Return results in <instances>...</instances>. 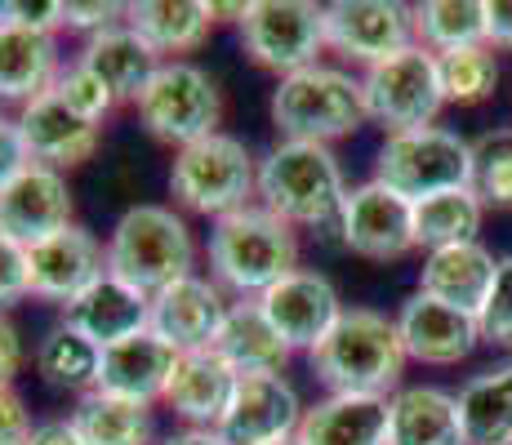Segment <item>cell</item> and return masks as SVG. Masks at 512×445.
I'll list each match as a JSON object with an SVG mask.
<instances>
[{
	"mask_svg": "<svg viewBox=\"0 0 512 445\" xmlns=\"http://www.w3.org/2000/svg\"><path fill=\"white\" fill-rule=\"evenodd\" d=\"M259 308L268 312V321L277 325L290 352H312L334 330V321L348 312L334 281L326 272H312V267H294L285 281H277L263 294Z\"/></svg>",
	"mask_w": 512,
	"mask_h": 445,
	"instance_id": "14",
	"label": "cell"
},
{
	"mask_svg": "<svg viewBox=\"0 0 512 445\" xmlns=\"http://www.w3.org/2000/svg\"><path fill=\"white\" fill-rule=\"evenodd\" d=\"M192 267L196 241L183 214H174L170 205H134L116 219L112 236H107V272L143 290L147 299L192 276Z\"/></svg>",
	"mask_w": 512,
	"mask_h": 445,
	"instance_id": "4",
	"label": "cell"
},
{
	"mask_svg": "<svg viewBox=\"0 0 512 445\" xmlns=\"http://www.w3.org/2000/svg\"><path fill=\"white\" fill-rule=\"evenodd\" d=\"M232 303L223 299V285L210 276H183V281L165 285L152 294V325L147 330L165 339L179 356L187 352H210L223 330V316Z\"/></svg>",
	"mask_w": 512,
	"mask_h": 445,
	"instance_id": "16",
	"label": "cell"
},
{
	"mask_svg": "<svg viewBox=\"0 0 512 445\" xmlns=\"http://www.w3.org/2000/svg\"><path fill=\"white\" fill-rule=\"evenodd\" d=\"M32 294V272H27V245L0 232V308Z\"/></svg>",
	"mask_w": 512,
	"mask_h": 445,
	"instance_id": "39",
	"label": "cell"
},
{
	"mask_svg": "<svg viewBox=\"0 0 512 445\" xmlns=\"http://www.w3.org/2000/svg\"><path fill=\"white\" fill-rule=\"evenodd\" d=\"M210 352L228 365L236 379H250V374H281L285 361H290V348H285V339L277 334V325L268 321V312L259 308V299L232 303Z\"/></svg>",
	"mask_w": 512,
	"mask_h": 445,
	"instance_id": "26",
	"label": "cell"
},
{
	"mask_svg": "<svg viewBox=\"0 0 512 445\" xmlns=\"http://www.w3.org/2000/svg\"><path fill=\"white\" fill-rule=\"evenodd\" d=\"M125 23L170 63L174 54H192L205 45L214 9L210 0H139V5H125Z\"/></svg>",
	"mask_w": 512,
	"mask_h": 445,
	"instance_id": "29",
	"label": "cell"
},
{
	"mask_svg": "<svg viewBox=\"0 0 512 445\" xmlns=\"http://www.w3.org/2000/svg\"><path fill=\"white\" fill-rule=\"evenodd\" d=\"M374 178L406 196L410 205L423 196L455 192L472 183V143L446 125H423V130L388 134L374 161Z\"/></svg>",
	"mask_w": 512,
	"mask_h": 445,
	"instance_id": "8",
	"label": "cell"
},
{
	"mask_svg": "<svg viewBox=\"0 0 512 445\" xmlns=\"http://www.w3.org/2000/svg\"><path fill=\"white\" fill-rule=\"evenodd\" d=\"M161 445H228V441L210 428H183V432H174V437H165Z\"/></svg>",
	"mask_w": 512,
	"mask_h": 445,
	"instance_id": "46",
	"label": "cell"
},
{
	"mask_svg": "<svg viewBox=\"0 0 512 445\" xmlns=\"http://www.w3.org/2000/svg\"><path fill=\"white\" fill-rule=\"evenodd\" d=\"M72 423L85 445H147L152 441V405L90 392L76 401Z\"/></svg>",
	"mask_w": 512,
	"mask_h": 445,
	"instance_id": "33",
	"label": "cell"
},
{
	"mask_svg": "<svg viewBox=\"0 0 512 445\" xmlns=\"http://www.w3.org/2000/svg\"><path fill=\"white\" fill-rule=\"evenodd\" d=\"M415 45V14L397 0H334L326 5V49L374 67Z\"/></svg>",
	"mask_w": 512,
	"mask_h": 445,
	"instance_id": "12",
	"label": "cell"
},
{
	"mask_svg": "<svg viewBox=\"0 0 512 445\" xmlns=\"http://www.w3.org/2000/svg\"><path fill=\"white\" fill-rule=\"evenodd\" d=\"M54 94L63 98V103L72 107V112H81L85 121H98V125H103L107 116H112L116 107H121V103L112 98V89L98 81L94 72H85L81 63H72V67H63V72H58Z\"/></svg>",
	"mask_w": 512,
	"mask_h": 445,
	"instance_id": "37",
	"label": "cell"
},
{
	"mask_svg": "<svg viewBox=\"0 0 512 445\" xmlns=\"http://www.w3.org/2000/svg\"><path fill=\"white\" fill-rule=\"evenodd\" d=\"M32 410L14 388H0V445H27L32 437Z\"/></svg>",
	"mask_w": 512,
	"mask_h": 445,
	"instance_id": "41",
	"label": "cell"
},
{
	"mask_svg": "<svg viewBox=\"0 0 512 445\" xmlns=\"http://www.w3.org/2000/svg\"><path fill=\"white\" fill-rule=\"evenodd\" d=\"M27 272H32V294L45 303H72L85 294L98 276H107V245L90 227L72 223L45 241L27 245Z\"/></svg>",
	"mask_w": 512,
	"mask_h": 445,
	"instance_id": "15",
	"label": "cell"
},
{
	"mask_svg": "<svg viewBox=\"0 0 512 445\" xmlns=\"http://www.w3.org/2000/svg\"><path fill=\"white\" fill-rule=\"evenodd\" d=\"M27 445H85V441L76 432L72 414H67V419H41L32 428V437H27Z\"/></svg>",
	"mask_w": 512,
	"mask_h": 445,
	"instance_id": "45",
	"label": "cell"
},
{
	"mask_svg": "<svg viewBox=\"0 0 512 445\" xmlns=\"http://www.w3.org/2000/svg\"><path fill=\"white\" fill-rule=\"evenodd\" d=\"M397 334H401V348H406V361H423V365H459L481 343L477 316L428 299L419 290L401 303Z\"/></svg>",
	"mask_w": 512,
	"mask_h": 445,
	"instance_id": "19",
	"label": "cell"
},
{
	"mask_svg": "<svg viewBox=\"0 0 512 445\" xmlns=\"http://www.w3.org/2000/svg\"><path fill=\"white\" fill-rule=\"evenodd\" d=\"M272 121L281 138H299V143H334V138L357 134L366 116V94H361V76H348L343 67H303V72L285 76L272 89Z\"/></svg>",
	"mask_w": 512,
	"mask_h": 445,
	"instance_id": "5",
	"label": "cell"
},
{
	"mask_svg": "<svg viewBox=\"0 0 512 445\" xmlns=\"http://www.w3.org/2000/svg\"><path fill=\"white\" fill-rule=\"evenodd\" d=\"M388 397H348L326 392L303 410L294 432L299 445H388Z\"/></svg>",
	"mask_w": 512,
	"mask_h": 445,
	"instance_id": "22",
	"label": "cell"
},
{
	"mask_svg": "<svg viewBox=\"0 0 512 445\" xmlns=\"http://www.w3.org/2000/svg\"><path fill=\"white\" fill-rule=\"evenodd\" d=\"M343 250L370 263L406 259L415 245V205L383 187L379 178L348 187V205H343Z\"/></svg>",
	"mask_w": 512,
	"mask_h": 445,
	"instance_id": "11",
	"label": "cell"
},
{
	"mask_svg": "<svg viewBox=\"0 0 512 445\" xmlns=\"http://www.w3.org/2000/svg\"><path fill=\"white\" fill-rule=\"evenodd\" d=\"M477 330H481V343L499 352H512V254L499 259L495 267V281H490V294L477 312Z\"/></svg>",
	"mask_w": 512,
	"mask_h": 445,
	"instance_id": "38",
	"label": "cell"
},
{
	"mask_svg": "<svg viewBox=\"0 0 512 445\" xmlns=\"http://www.w3.org/2000/svg\"><path fill=\"white\" fill-rule=\"evenodd\" d=\"M27 165H32V156H27L23 130H18V116L0 112V187H5L18 170H27Z\"/></svg>",
	"mask_w": 512,
	"mask_h": 445,
	"instance_id": "42",
	"label": "cell"
},
{
	"mask_svg": "<svg viewBox=\"0 0 512 445\" xmlns=\"http://www.w3.org/2000/svg\"><path fill=\"white\" fill-rule=\"evenodd\" d=\"M76 63L112 89L116 103H139L143 85L152 81L156 67H161L165 58L156 54L130 23H116V27H107V32L90 36V41L81 45V58H76Z\"/></svg>",
	"mask_w": 512,
	"mask_h": 445,
	"instance_id": "24",
	"label": "cell"
},
{
	"mask_svg": "<svg viewBox=\"0 0 512 445\" xmlns=\"http://www.w3.org/2000/svg\"><path fill=\"white\" fill-rule=\"evenodd\" d=\"M236 392V374L219 361L214 352H187L179 356L165 388V410H174V419H183V428H219V419L228 414V401Z\"/></svg>",
	"mask_w": 512,
	"mask_h": 445,
	"instance_id": "25",
	"label": "cell"
},
{
	"mask_svg": "<svg viewBox=\"0 0 512 445\" xmlns=\"http://www.w3.org/2000/svg\"><path fill=\"white\" fill-rule=\"evenodd\" d=\"M241 45L254 67L277 72L281 81L321 63L326 49V5L317 0H245Z\"/></svg>",
	"mask_w": 512,
	"mask_h": 445,
	"instance_id": "9",
	"label": "cell"
},
{
	"mask_svg": "<svg viewBox=\"0 0 512 445\" xmlns=\"http://www.w3.org/2000/svg\"><path fill=\"white\" fill-rule=\"evenodd\" d=\"M303 410L308 405L299 401L285 374H250V379H236L228 414L214 432L228 445H277L299 432Z\"/></svg>",
	"mask_w": 512,
	"mask_h": 445,
	"instance_id": "13",
	"label": "cell"
},
{
	"mask_svg": "<svg viewBox=\"0 0 512 445\" xmlns=\"http://www.w3.org/2000/svg\"><path fill=\"white\" fill-rule=\"evenodd\" d=\"M179 365V352L152 330L134 334L125 343L103 348V370H98V392L107 397H125L139 405H156L170 388V374Z\"/></svg>",
	"mask_w": 512,
	"mask_h": 445,
	"instance_id": "21",
	"label": "cell"
},
{
	"mask_svg": "<svg viewBox=\"0 0 512 445\" xmlns=\"http://www.w3.org/2000/svg\"><path fill=\"white\" fill-rule=\"evenodd\" d=\"M459 423L468 445H512V361L459 388Z\"/></svg>",
	"mask_w": 512,
	"mask_h": 445,
	"instance_id": "30",
	"label": "cell"
},
{
	"mask_svg": "<svg viewBox=\"0 0 512 445\" xmlns=\"http://www.w3.org/2000/svg\"><path fill=\"white\" fill-rule=\"evenodd\" d=\"M472 192L486 210H512V125L472 138Z\"/></svg>",
	"mask_w": 512,
	"mask_h": 445,
	"instance_id": "36",
	"label": "cell"
},
{
	"mask_svg": "<svg viewBox=\"0 0 512 445\" xmlns=\"http://www.w3.org/2000/svg\"><path fill=\"white\" fill-rule=\"evenodd\" d=\"M98 370H103V348L85 334H76L72 325H54L36 348V374L54 392L90 397V392H98Z\"/></svg>",
	"mask_w": 512,
	"mask_h": 445,
	"instance_id": "31",
	"label": "cell"
},
{
	"mask_svg": "<svg viewBox=\"0 0 512 445\" xmlns=\"http://www.w3.org/2000/svg\"><path fill=\"white\" fill-rule=\"evenodd\" d=\"M170 196L192 214L228 219L259 201V161L236 134H210L192 147H179L170 165Z\"/></svg>",
	"mask_w": 512,
	"mask_h": 445,
	"instance_id": "6",
	"label": "cell"
},
{
	"mask_svg": "<svg viewBox=\"0 0 512 445\" xmlns=\"http://www.w3.org/2000/svg\"><path fill=\"white\" fill-rule=\"evenodd\" d=\"M259 205H268L285 223L312 227L317 236L343 245L348 183H343V165L334 147L281 138L259 161Z\"/></svg>",
	"mask_w": 512,
	"mask_h": 445,
	"instance_id": "1",
	"label": "cell"
},
{
	"mask_svg": "<svg viewBox=\"0 0 512 445\" xmlns=\"http://www.w3.org/2000/svg\"><path fill=\"white\" fill-rule=\"evenodd\" d=\"M63 227H72V187L63 170L32 161L0 187V232L18 245H36Z\"/></svg>",
	"mask_w": 512,
	"mask_h": 445,
	"instance_id": "17",
	"label": "cell"
},
{
	"mask_svg": "<svg viewBox=\"0 0 512 445\" xmlns=\"http://www.w3.org/2000/svg\"><path fill=\"white\" fill-rule=\"evenodd\" d=\"M116 23H125V5H112V0H67V27L85 32V41Z\"/></svg>",
	"mask_w": 512,
	"mask_h": 445,
	"instance_id": "40",
	"label": "cell"
},
{
	"mask_svg": "<svg viewBox=\"0 0 512 445\" xmlns=\"http://www.w3.org/2000/svg\"><path fill=\"white\" fill-rule=\"evenodd\" d=\"M18 370H23V334L0 312V388H14Z\"/></svg>",
	"mask_w": 512,
	"mask_h": 445,
	"instance_id": "43",
	"label": "cell"
},
{
	"mask_svg": "<svg viewBox=\"0 0 512 445\" xmlns=\"http://www.w3.org/2000/svg\"><path fill=\"white\" fill-rule=\"evenodd\" d=\"M495 267H499V259L481 241L446 245V250L423 254L419 294L477 316L481 303H486V294H490V281H495Z\"/></svg>",
	"mask_w": 512,
	"mask_h": 445,
	"instance_id": "23",
	"label": "cell"
},
{
	"mask_svg": "<svg viewBox=\"0 0 512 445\" xmlns=\"http://www.w3.org/2000/svg\"><path fill=\"white\" fill-rule=\"evenodd\" d=\"M63 325H72L76 334H85L98 348L125 343L134 334H143L152 325V299L134 285H125L121 276H98L85 294H76L63 308Z\"/></svg>",
	"mask_w": 512,
	"mask_h": 445,
	"instance_id": "20",
	"label": "cell"
},
{
	"mask_svg": "<svg viewBox=\"0 0 512 445\" xmlns=\"http://www.w3.org/2000/svg\"><path fill=\"white\" fill-rule=\"evenodd\" d=\"M486 45L512 49V0H486Z\"/></svg>",
	"mask_w": 512,
	"mask_h": 445,
	"instance_id": "44",
	"label": "cell"
},
{
	"mask_svg": "<svg viewBox=\"0 0 512 445\" xmlns=\"http://www.w3.org/2000/svg\"><path fill=\"white\" fill-rule=\"evenodd\" d=\"M58 36L0 27V103L27 107L58 81Z\"/></svg>",
	"mask_w": 512,
	"mask_h": 445,
	"instance_id": "28",
	"label": "cell"
},
{
	"mask_svg": "<svg viewBox=\"0 0 512 445\" xmlns=\"http://www.w3.org/2000/svg\"><path fill=\"white\" fill-rule=\"evenodd\" d=\"M308 365L312 379L326 392L392 397V392H401V370H406L397 316H383L374 308H348L326 339L308 352Z\"/></svg>",
	"mask_w": 512,
	"mask_h": 445,
	"instance_id": "2",
	"label": "cell"
},
{
	"mask_svg": "<svg viewBox=\"0 0 512 445\" xmlns=\"http://www.w3.org/2000/svg\"><path fill=\"white\" fill-rule=\"evenodd\" d=\"M139 125L156 143L192 147L201 138L219 134L223 121V89L205 67L187 63V58H170L156 67V76L139 94Z\"/></svg>",
	"mask_w": 512,
	"mask_h": 445,
	"instance_id": "7",
	"label": "cell"
},
{
	"mask_svg": "<svg viewBox=\"0 0 512 445\" xmlns=\"http://www.w3.org/2000/svg\"><path fill=\"white\" fill-rule=\"evenodd\" d=\"M388 445H468L459 397L446 388H401L388 397Z\"/></svg>",
	"mask_w": 512,
	"mask_h": 445,
	"instance_id": "27",
	"label": "cell"
},
{
	"mask_svg": "<svg viewBox=\"0 0 512 445\" xmlns=\"http://www.w3.org/2000/svg\"><path fill=\"white\" fill-rule=\"evenodd\" d=\"M18 130H23L27 156L36 165H49V170H63V174L85 165L98 152V143H103V125L72 112L54 94V85L41 98H32L27 107H18Z\"/></svg>",
	"mask_w": 512,
	"mask_h": 445,
	"instance_id": "18",
	"label": "cell"
},
{
	"mask_svg": "<svg viewBox=\"0 0 512 445\" xmlns=\"http://www.w3.org/2000/svg\"><path fill=\"white\" fill-rule=\"evenodd\" d=\"M437 76H441V94H446V103L477 107V103H486V98H495L499 58H495L490 45L450 49V54H437Z\"/></svg>",
	"mask_w": 512,
	"mask_h": 445,
	"instance_id": "35",
	"label": "cell"
},
{
	"mask_svg": "<svg viewBox=\"0 0 512 445\" xmlns=\"http://www.w3.org/2000/svg\"><path fill=\"white\" fill-rule=\"evenodd\" d=\"M415 14V45L432 54L486 45V0H423Z\"/></svg>",
	"mask_w": 512,
	"mask_h": 445,
	"instance_id": "34",
	"label": "cell"
},
{
	"mask_svg": "<svg viewBox=\"0 0 512 445\" xmlns=\"http://www.w3.org/2000/svg\"><path fill=\"white\" fill-rule=\"evenodd\" d=\"M486 205L477 201L472 187H455V192H437L415 201V245L419 250H446V245L477 241Z\"/></svg>",
	"mask_w": 512,
	"mask_h": 445,
	"instance_id": "32",
	"label": "cell"
},
{
	"mask_svg": "<svg viewBox=\"0 0 512 445\" xmlns=\"http://www.w3.org/2000/svg\"><path fill=\"white\" fill-rule=\"evenodd\" d=\"M210 272L236 299H263L299 267V232L268 205H245L210 227Z\"/></svg>",
	"mask_w": 512,
	"mask_h": 445,
	"instance_id": "3",
	"label": "cell"
},
{
	"mask_svg": "<svg viewBox=\"0 0 512 445\" xmlns=\"http://www.w3.org/2000/svg\"><path fill=\"white\" fill-rule=\"evenodd\" d=\"M277 445H299V441H294V437H290V441H277Z\"/></svg>",
	"mask_w": 512,
	"mask_h": 445,
	"instance_id": "47",
	"label": "cell"
},
{
	"mask_svg": "<svg viewBox=\"0 0 512 445\" xmlns=\"http://www.w3.org/2000/svg\"><path fill=\"white\" fill-rule=\"evenodd\" d=\"M361 94H366V116L388 134L437 125V112L446 107L437 54L423 45H410L401 54L366 67L361 72Z\"/></svg>",
	"mask_w": 512,
	"mask_h": 445,
	"instance_id": "10",
	"label": "cell"
}]
</instances>
